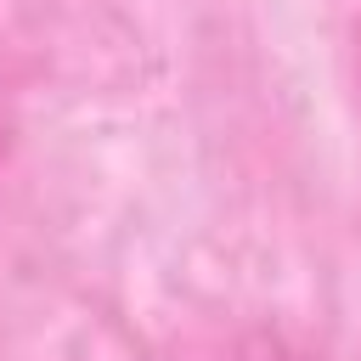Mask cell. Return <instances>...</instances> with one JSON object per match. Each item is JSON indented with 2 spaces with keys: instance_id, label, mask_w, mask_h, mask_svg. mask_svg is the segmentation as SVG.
<instances>
[{
  "instance_id": "cell-1",
  "label": "cell",
  "mask_w": 361,
  "mask_h": 361,
  "mask_svg": "<svg viewBox=\"0 0 361 361\" xmlns=\"http://www.w3.org/2000/svg\"><path fill=\"white\" fill-rule=\"evenodd\" d=\"M243 361H316V355L299 350V344H288V338H254L243 350Z\"/></svg>"
},
{
  "instance_id": "cell-2",
  "label": "cell",
  "mask_w": 361,
  "mask_h": 361,
  "mask_svg": "<svg viewBox=\"0 0 361 361\" xmlns=\"http://www.w3.org/2000/svg\"><path fill=\"white\" fill-rule=\"evenodd\" d=\"M11 130H17V102H11V79H6V51H0V164L11 152Z\"/></svg>"
}]
</instances>
